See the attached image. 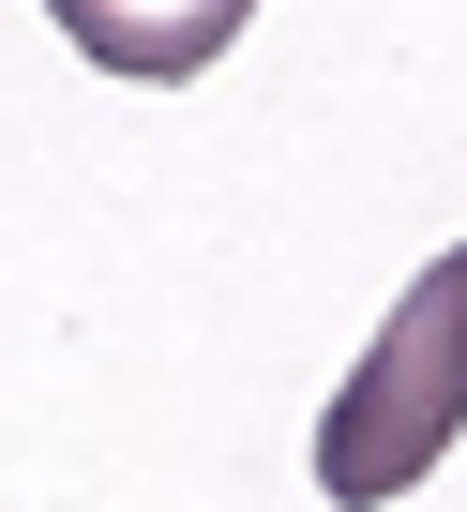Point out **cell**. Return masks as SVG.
I'll list each match as a JSON object with an SVG mask.
<instances>
[{
	"label": "cell",
	"instance_id": "6da1fadb",
	"mask_svg": "<svg viewBox=\"0 0 467 512\" xmlns=\"http://www.w3.org/2000/svg\"><path fill=\"white\" fill-rule=\"evenodd\" d=\"M452 437H467V241L437 272H407V302L377 317V347L317 407V497L332 512H392L407 482H437Z\"/></svg>",
	"mask_w": 467,
	"mask_h": 512
},
{
	"label": "cell",
	"instance_id": "7a4b0ae2",
	"mask_svg": "<svg viewBox=\"0 0 467 512\" xmlns=\"http://www.w3.org/2000/svg\"><path fill=\"white\" fill-rule=\"evenodd\" d=\"M46 16H61V46L76 61H106V76H211L226 46H242V16H257V0H46Z\"/></svg>",
	"mask_w": 467,
	"mask_h": 512
}]
</instances>
